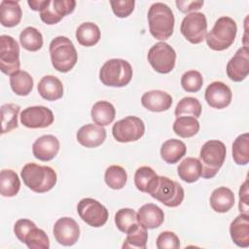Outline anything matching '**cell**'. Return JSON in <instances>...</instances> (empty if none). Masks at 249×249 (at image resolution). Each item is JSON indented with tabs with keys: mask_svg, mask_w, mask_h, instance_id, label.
<instances>
[{
	"mask_svg": "<svg viewBox=\"0 0 249 249\" xmlns=\"http://www.w3.org/2000/svg\"><path fill=\"white\" fill-rule=\"evenodd\" d=\"M38 92L44 99L54 101L63 96V86L61 81L53 75L44 76L38 83Z\"/></svg>",
	"mask_w": 249,
	"mask_h": 249,
	"instance_id": "23",
	"label": "cell"
},
{
	"mask_svg": "<svg viewBox=\"0 0 249 249\" xmlns=\"http://www.w3.org/2000/svg\"><path fill=\"white\" fill-rule=\"evenodd\" d=\"M148 23L151 35L160 41L167 40L174 30V15L164 3L156 2L148 11Z\"/></svg>",
	"mask_w": 249,
	"mask_h": 249,
	"instance_id": "2",
	"label": "cell"
},
{
	"mask_svg": "<svg viewBox=\"0 0 249 249\" xmlns=\"http://www.w3.org/2000/svg\"><path fill=\"white\" fill-rule=\"evenodd\" d=\"M22 17L21 8L17 1L3 0L0 3V22L5 27L18 25Z\"/></svg>",
	"mask_w": 249,
	"mask_h": 249,
	"instance_id": "24",
	"label": "cell"
},
{
	"mask_svg": "<svg viewBox=\"0 0 249 249\" xmlns=\"http://www.w3.org/2000/svg\"><path fill=\"white\" fill-rule=\"evenodd\" d=\"M177 172L181 180L186 183L196 182L201 176V164L198 159L186 158L177 167Z\"/></svg>",
	"mask_w": 249,
	"mask_h": 249,
	"instance_id": "29",
	"label": "cell"
},
{
	"mask_svg": "<svg viewBox=\"0 0 249 249\" xmlns=\"http://www.w3.org/2000/svg\"><path fill=\"white\" fill-rule=\"evenodd\" d=\"M147 58L155 71L160 74H167L175 66L176 53L167 43L159 42L150 48Z\"/></svg>",
	"mask_w": 249,
	"mask_h": 249,
	"instance_id": "8",
	"label": "cell"
},
{
	"mask_svg": "<svg viewBox=\"0 0 249 249\" xmlns=\"http://www.w3.org/2000/svg\"><path fill=\"white\" fill-rule=\"evenodd\" d=\"M141 104L151 112H163L171 107L172 97L163 90H149L142 95Z\"/></svg>",
	"mask_w": 249,
	"mask_h": 249,
	"instance_id": "20",
	"label": "cell"
},
{
	"mask_svg": "<svg viewBox=\"0 0 249 249\" xmlns=\"http://www.w3.org/2000/svg\"><path fill=\"white\" fill-rule=\"evenodd\" d=\"M106 139V130L103 126L93 124H87L79 128L77 132L78 142L86 148L100 146Z\"/></svg>",
	"mask_w": 249,
	"mask_h": 249,
	"instance_id": "19",
	"label": "cell"
},
{
	"mask_svg": "<svg viewBox=\"0 0 249 249\" xmlns=\"http://www.w3.org/2000/svg\"><path fill=\"white\" fill-rule=\"evenodd\" d=\"M19 42L23 49L29 52H37L43 47V36L35 27L27 26L20 32Z\"/></svg>",
	"mask_w": 249,
	"mask_h": 249,
	"instance_id": "34",
	"label": "cell"
},
{
	"mask_svg": "<svg viewBox=\"0 0 249 249\" xmlns=\"http://www.w3.org/2000/svg\"><path fill=\"white\" fill-rule=\"evenodd\" d=\"M137 219L139 224L147 230L157 229L163 223L164 213L158 205L154 203H147L139 208L137 212Z\"/></svg>",
	"mask_w": 249,
	"mask_h": 249,
	"instance_id": "22",
	"label": "cell"
},
{
	"mask_svg": "<svg viewBox=\"0 0 249 249\" xmlns=\"http://www.w3.org/2000/svg\"><path fill=\"white\" fill-rule=\"evenodd\" d=\"M231 238L238 247L249 246V215L240 213L230 226Z\"/></svg>",
	"mask_w": 249,
	"mask_h": 249,
	"instance_id": "21",
	"label": "cell"
},
{
	"mask_svg": "<svg viewBox=\"0 0 249 249\" xmlns=\"http://www.w3.org/2000/svg\"><path fill=\"white\" fill-rule=\"evenodd\" d=\"M75 7V0H49L48 5L40 12V18L46 24H55L63 17L71 14Z\"/></svg>",
	"mask_w": 249,
	"mask_h": 249,
	"instance_id": "15",
	"label": "cell"
},
{
	"mask_svg": "<svg viewBox=\"0 0 249 249\" xmlns=\"http://www.w3.org/2000/svg\"><path fill=\"white\" fill-rule=\"evenodd\" d=\"M234 204V195L232 191L227 187H219L215 189L210 196V206L218 213L228 212Z\"/></svg>",
	"mask_w": 249,
	"mask_h": 249,
	"instance_id": "25",
	"label": "cell"
},
{
	"mask_svg": "<svg viewBox=\"0 0 249 249\" xmlns=\"http://www.w3.org/2000/svg\"><path fill=\"white\" fill-rule=\"evenodd\" d=\"M132 74L129 62L122 58H112L102 65L99 71V80L107 87L122 88L129 84Z\"/></svg>",
	"mask_w": 249,
	"mask_h": 249,
	"instance_id": "6",
	"label": "cell"
},
{
	"mask_svg": "<svg viewBox=\"0 0 249 249\" xmlns=\"http://www.w3.org/2000/svg\"><path fill=\"white\" fill-rule=\"evenodd\" d=\"M148 231L145 227L138 224L134 229H132L128 233H126V238L123 244V248H139L145 249L147 246Z\"/></svg>",
	"mask_w": 249,
	"mask_h": 249,
	"instance_id": "39",
	"label": "cell"
},
{
	"mask_svg": "<svg viewBox=\"0 0 249 249\" xmlns=\"http://www.w3.org/2000/svg\"><path fill=\"white\" fill-rule=\"evenodd\" d=\"M53 67L61 73L69 72L78 60L77 51L72 41L65 36L52 40L49 48Z\"/></svg>",
	"mask_w": 249,
	"mask_h": 249,
	"instance_id": "3",
	"label": "cell"
},
{
	"mask_svg": "<svg viewBox=\"0 0 249 249\" xmlns=\"http://www.w3.org/2000/svg\"><path fill=\"white\" fill-rule=\"evenodd\" d=\"M115 224L119 231L124 233H128L138 224L137 213L131 208H122L115 215Z\"/></svg>",
	"mask_w": 249,
	"mask_h": 249,
	"instance_id": "38",
	"label": "cell"
},
{
	"mask_svg": "<svg viewBox=\"0 0 249 249\" xmlns=\"http://www.w3.org/2000/svg\"><path fill=\"white\" fill-rule=\"evenodd\" d=\"M26 187L39 194L51 191L56 184V172L50 166L39 165L34 162L26 163L20 172Z\"/></svg>",
	"mask_w": 249,
	"mask_h": 249,
	"instance_id": "1",
	"label": "cell"
},
{
	"mask_svg": "<svg viewBox=\"0 0 249 249\" xmlns=\"http://www.w3.org/2000/svg\"><path fill=\"white\" fill-rule=\"evenodd\" d=\"M101 37L99 27L90 21L80 24L76 30V39L84 47H91L98 43Z\"/></svg>",
	"mask_w": 249,
	"mask_h": 249,
	"instance_id": "30",
	"label": "cell"
},
{
	"mask_svg": "<svg viewBox=\"0 0 249 249\" xmlns=\"http://www.w3.org/2000/svg\"><path fill=\"white\" fill-rule=\"evenodd\" d=\"M180 247V239L173 231H162L157 238L158 249H177Z\"/></svg>",
	"mask_w": 249,
	"mask_h": 249,
	"instance_id": "43",
	"label": "cell"
},
{
	"mask_svg": "<svg viewBox=\"0 0 249 249\" xmlns=\"http://www.w3.org/2000/svg\"><path fill=\"white\" fill-rule=\"evenodd\" d=\"M110 5L113 13L118 18H127L134 10V0H111Z\"/></svg>",
	"mask_w": 249,
	"mask_h": 249,
	"instance_id": "44",
	"label": "cell"
},
{
	"mask_svg": "<svg viewBox=\"0 0 249 249\" xmlns=\"http://www.w3.org/2000/svg\"><path fill=\"white\" fill-rule=\"evenodd\" d=\"M10 86L17 95L26 96L33 89V78L28 72L18 70L10 76Z\"/></svg>",
	"mask_w": 249,
	"mask_h": 249,
	"instance_id": "32",
	"label": "cell"
},
{
	"mask_svg": "<svg viewBox=\"0 0 249 249\" xmlns=\"http://www.w3.org/2000/svg\"><path fill=\"white\" fill-rule=\"evenodd\" d=\"M59 148V140L54 135L47 134L42 135L34 141L32 145V153L37 160L49 161L57 155Z\"/></svg>",
	"mask_w": 249,
	"mask_h": 249,
	"instance_id": "18",
	"label": "cell"
},
{
	"mask_svg": "<svg viewBox=\"0 0 249 249\" xmlns=\"http://www.w3.org/2000/svg\"><path fill=\"white\" fill-rule=\"evenodd\" d=\"M77 211L80 218L86 224L93 228L104 226L109 217L107 208L96 199L90 197L81 199L78 202Z\"/></svg>",
	"mask_w": 249,
	"mask_h": 249,
	"instance_id": "11",
	"label": "cell"
},
{
	"mask_svg": "<svg viewBox=\"0 0 249 249\" xmlns=\"http://www.w3.org/2000/svg\"><path fill=\"white\" fill-rule=\"evenodd\" d=\"M199 122L192 116H180L173 124V131L182 138L195 136L199 130Z\"/></svg>",
	"mask_w": 249,
	"mask_h": 249,
	"instance_id": "33",
	"label": "cell"
},
{
	"mask_svg": "<svg viewBox=\"0 0 249 249\" xmlns=\"http://www.w3.org/2000/svg\"><path fill=\"white\" fill-rule=\"evenodd\" d=\"M226 154V146L220 140H209L202 145L198 159L202 178L211 179L216 176L225 161Z\"/></svg>",
	"mask_w": 249,
	"mask_h": 249,
	"instance_id": "4",
	"label": "cell"
},
{
	"mask_svg": "<svg viewBox=\"0 0 249 249\" xmlns=\"http://www.w3.org/2000/svg\"><path fill=\"white\" fill-rule=\"evenodd\" d=\"M238 209L240 213L248 214L249 207H248V181L245 182L240 186L239 189V204Z\"/></svg>",
	"mask_w": 249,
	"mask_h": 249,
	"instance_id": "47",
	"label": "cell"
},
{
	"mask_svg": "<svg viewBox=\"0 0 249 249\" xmlns=\"http://www.w3.org/2000/svg\"><path fill=\"white\" fill-rule=\"evenodd\" d=\"M182 35L192 44L201 43L206 36L207 20L204 14L194 12L187 15L180 26Z\"/></svg>",
	"mask_w": 249,
	"mask_h": 249,
	"instance_id": "12",
	"label": "cell"
},
{
	"mask_svg": "<svg viewBox=\"0 0 249 249\" xmlns=\"http://www.w3.org/2000/svg\"><path fill=\"white\" fill-rule=\"evenodd\" d=\"M232 159L238 165H246L249 162V134L247 132L238 135L232 143Z\"/></svg>",
	"mask_w": 249,
	"mask_h": 249,
	"instance_id": "36",
	"label": "cell"
},
{
	"mask_svg": "<svg viewBox=\"0 0 249 249\" xmlns=\"http://www.w3.org/2000/svg\"><path fill=\"white\" fill-rule=\"evenodd\" d=\"M144 133V122L136 116H127L116 122L112 127L113 137L120 143L137 141Z\"/></svg>",
	"mask_w": 249,
	"mask_h": 249,
	"instance_id": "9",
	"label": "cell"
},
{
	"mask_svg": "<svg viewBox=\"0 0 249 249\" xmlns=\"http://www.w3.org/2000/svg\"><path fill=\"white\" fill-rule=\"evenodd\" d=\"M201 104L197 98L187 96L182 98L176 105L174 114L178 118L180 116H192L197 119L201 114Z\"/></svg>",
	"mask_w": 249,
	"mask_h": 249,
	"instance_id": "40",
	"label": "cell"
},
{
	"mask_svg": "<svg viewBox=\"0 0 249 249\" xmlns=\"http://www.w3.org/2000/svg\"><path fill=\"white\" fill-rule=\"evenodd\" d=\"M186 152L187 147L185 143L175 138L166 140L160 147V157L169 164L178 162L186 155Z\"/></svg>",
	"mask_w": 249,
	"mask_h": 249,
	"instance_id": "26",
	"label": "cell"
},
{
	"mask_svg": "<svg viewBox=\"0 0 249 249\" xmlns=\"http://www.w3.org/2000/svg\"><path fill=\"white\" fill-rule=\"evenodd\" d=\"M228 77L233 82L243 81L249 74V51L243 46L236 51L226 67Z\"/></svg>",
	"mask_w": 249,
	"mask_h": 249,
	"instance_id": "16",
	"label": "cell"
},
{
	"mask_svg": "<svg viewBox=\"0 0 249 249\" xmlns=\"http://www.w3.org/2000/svg\"><path fill=\"white\" fill-rule=\"evenodd\" d=\"M24 243L30 249H49L50 239L47 233L37 227L32 228L25 236Z\"/></svg>",
	"mask_w": 249,
	"mask_h": 249,
	"instance_id": "41",
	"label": "cell"
},
{
	"mask_svg": "<svg viewBox=\"0 0 249 249\" xmlns=\"http://www.w3.org/2000/svg\"><path fill=\"white\" fill-rule=\"evenodd\" d=\"M53 233L59 244L63 246H72L80 237V227L74 219L70 217H62L54 223Z\"/></svg>",
	"mask_w": 249,
	"mask_h": 249,
	"instance_id": "14",
	"label": "cell"
},
{
	"mask_svg": "<svg viewBox=\"0 0 249 249\" xmlns=\"http://www.w3.org/2000/svg\"><path fill=\"white\" fill-rule=\"evenodd\" d=\"M236 32V22L230 17H221L215 21L212 29L206 33L205 40L211 50L220 52L232 45Z\"/></svg>",
	"mask_w": 249,
	"mask_h": 249,
	"instance_id": "5",
	"label": "cell"
},
{
	"mask_svg": "<svg viewBox=\"0 0 249 249\" xmlns=\"http://www.w3.org/2000/svg\"><path fill=\"white\" fill-rule=\"evenodd\" d=\"M49 3V0H28L27 4L29 5L30 9L33 11L41 12Z\"/></svg>",
	"mask_w": 249,
	"mask_h": 249,
	"instance_id": "48",
	"label": "cell"
},
{
	"mask_svg": "<svg viewBox=\"0 0 249 249\" xmlns=\"http://www.w3.org/2000/svg\"><path fill=\"white\" fill-rule=\"evenodd\" d=\"M90 116L96 124L106 126L113 123L116 117V109L109 101L100 100L93 104L90 111Z\"/></svg>",
	"mask_w": 249,
	"mask_h": 249,
	"instance_id": "27",
	"label": "cell"
},
{
	"mask_svg": "<svg viewBox=\"0 0 249 249\" xmlns=\"http://www.w3.org/2000/svg\"><path fill=\"white\" fill-rule=\"evenodd\" d=\"M19 46L18 42L9 35L0 36V69L12 76L19 70Z\"/></svg>",
	"mask_w": 249,
	"mask_h": 249,
	"instance_id": "10",
	"label": "cell"
},
{
	"mask_svg": "<svg viewBox=\"0 0 249 249\" xmlns=\"http://www.w3.org/2000/svg\"><path fill=\"white\" fill-rule=\"evenodd\" d=\"M20 107L14 103H6L1 106L2 134L10 132L18 127V116Z\"/></svg>",
	"mask_w": 249,
	"mask_h": 249,
	"instance_id": "35",
	"label": "cell"
},
{
	"mask_svg": "<svg viewBox=\"0 0 249 249\" xmlns=\"http://www.w3.org/2000/svg\"><path fill=\"white\" fill-rule=\"evenodd\" d=\"M20 189V180L12 169H3L0 173V194L6 197L18 195Z\"/></svg>",
	"mask_w": 249,
	"mask_h": 249,
	"instance_id": "31",
	"label": "cell"
},
{
	"mask_svg": "<svg viewBox=\"0 0 249 249\" xmlns=\"http://www.w3.org/2000/svg\"><path fill=\"white\" fill-rule=\"evenodd\" d=\"M159 175L150 166H140L137 168L134 174V184L137 190L143 193H148L149 195L155 189L158 181Z\"/></svg>",
	"mask_w": 249,
	"mask_h": 249,
	"instance_id": "28",
	"label": "cell"
},
{
	"mask_svg": "<svg viewBox=\"0 0 249 249\" xmlns=\"http://www.w3.org/2000/svg\"><path fill=\"white\" fill-rule=\"evenodd\" d=\"M175 4H176V6H177V8L180 12L185 13V14H187V13L191 14V13H194L195 11L199 10L203 6L204 2L200 1V0L199 1H181V0H177L175 2Z\"/></svg>",
	"mask_w": 249,
	"mask_h": 249,
	"instance_id": "46",
	"label": "cell"
},
{
	"mask_svg": "<svg viewBox=\"0 0 249 249\" xmlns=\"http://www.w3.org/2000/svg\"><path fill=\"white\" fill-rule=\"evenodd\" d=\"M20 123L28 128H45L54 120L51 109L45 106H30L20 113Z\"/></svg>",
	"mask_w": 249,
	"mask_h": 249,
	"instance_id": "13",
	"label": "cell"
},
{
	"mask_svg": "<svg viewBox=\"0 0 249 249\" xmlns=\"http://www.w3.org/2000/svg\"><path fill=\"white\" fill-rule=\"evenodd\" d=\"M203 84L202 75L196 70H189L181 77V86L188 92L198 91Z\"/></svg>",
	"mask_w": 249,
	"mask_h": 249,
	"instance_id": "42",
	"label": "cell"
},
{
	"mask_svg": "<svg viewBox=\"0 0 249 249\" xmlns=\"http://www.w3.org/2000/svg\"><path fill=\"white\" fill-rule=\"evenodd\" d=\"M104 180L109 188L121 190L126 184L127 174L124 167L120 165H110L105 170Z\"/></svg>",
	"mask_w": 249,
	"mask_h": 249,
	"instance_id": "37",
	"label": "cell"
},
{
	"mask_svg": "<svg viewBox=\"0 0 249 249\" xmlns=\"http://www.w3.org/2000/svg\"><path fill=\"white\" fill-rule=\"evenodd\" d=\"M207 104L215 109H224L228 107L232 98V93L229 86L220 81L209 84L204 93Z\"/></svg>",
	"mask_w": 249,
	"mask_h": 249,
	"instance_id": "17",
	"label": "cell"
},
{
	"mask_svg": "<svg viewBox=\"0 0 249 249\" xmlns=\"http://www.w3.org/2000/svg\"><path fill=\"white\" fill-rule=\"evenodd\" d=\"M34 227H36V225L31 220H29V219H18L16 222L15 226H14V232H15L17 238L20 242L24 243L25 236L27 235L29 231Z\"/></svg>",
	"mask_w": 249,
	"mask_h": 249,
	"instance_id": "45",
	"label": "cell"
},
{
	"mask_svg": "<svg viewBox=\"0 0 249 249\" xmlns=\"http://www.w3.org/2000/svg\"><path fill=\"white\" fill-rule=\"evenodd\" d=\"M150 196L167 207H177L182 203L185 192L178 182L165 176H160Z\"/></svg>",
	"mask_w": 249,
	"mask_h": 249,
	"instance_id": "7",
	"label": "cell"
}]
</instances>
